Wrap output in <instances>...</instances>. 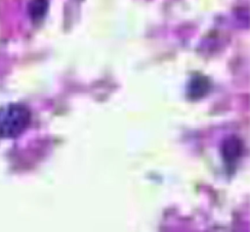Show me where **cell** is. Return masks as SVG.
Wrapping results in <instances>:
<instances>
[{
  "label": "cell",
  "mask_w": 250,
  "mask_h": 232,
  "mask_svg": "<svg viewBox=\"0 0 250 232\" xmlns=\"http://www.w3.org/2000/svg\"><path fill=\"white\" fill-rule=\"evenodd\" d=\"M30 112L22 104H8L0 108V137L15 138L30 123Z\"/></svg>",
  "instance_id": "cell-1"
},
{
  "label": "cell",
  "mask_w": 250,
  "mask_h": 232,
  "mask_svg": "<svg viewBox=\"0 0 250 232\" xmlns=\"http://www.w3.org/2000/svg\"><path fill=\"white\" fill-rule=\"evenodd\" d=\"M243 151L242 142L235 136L227 138L222 146V154L224 160L228 163L234 162L241 156Z\"/></svg>",
  "instance_id": "cell-2"
},
{
  "label": "cell",
  "mask_w": 250,
  "mask_h": 232,
  "mask_svg": "<svg viewBox=\"0 0 250 232\" xmlns=\"http://www.w3.org/2000/svg\"><path fill=\"white\" fill-rule=\"evenodd\" d=\"M47 0H32L29 4V14L34 20L41 19L47 11Z\"/></svg>",
  "instance_id": "cell-4"
},
{
  "label": "cell",
  "mask_w": 250,
  "mask_h": 232,
  "mask_svg": "<svg viewBox=\"0 0 250 232\" xmlns=\"http://www.w3.org/2000/svg\"><path fill=\"white\" fill-rule=\"evenodd\" d=\"M209 89V83L208 81L200 76V77H195L191 80L190 86H189V95L193 98H199L202 97L203 95L206 94L207 90Z\"/></svg>",
  "instance_id": "cell-3"
}]
</instances>
